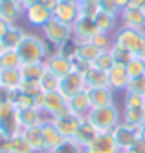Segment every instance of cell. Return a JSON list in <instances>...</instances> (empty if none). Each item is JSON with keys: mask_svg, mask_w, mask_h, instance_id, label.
Wrapping results in <instances>:
<instances>
[{"mask_svg": "<svg viewBox=\"0 0 145 153\" xmlns=\"http://www.w3.org/2000/svg\"><path fill=\"white\" fill-rule=\"evenodd\" d=\"M125 68L129 72V78L130 79H136V78H141V76H145V59L141 57H132L127 65H125Z\"/></svg>", "mask_w": 145, "mask_h": 153, "instance_id": "cell-33", "label": "cell"}, {"mask_svg": "<svg viewBox=\"0 0 145 153\" xmlns=\"http://www.w3.org/2000/svg\"><path fill=\"white\" fill-rule=\"evenodd\" d=\"M125 92H132V94H140L145 98V76H141V78H136V79H130L129 87Z\"/></svg>", "mask_w": 145, "mask_h": 153, "instance_id": "cell-40", "label": "cell"}, {"mask_svg": "<svg viewBox=\"0 0 145 153\" xmlns=\"http://www.w3.org/2000/svg\"><path fill=\"white\" fill-rule=\"evenodd\" d=\"M99 53H101V50H97L90 41H77L74 61L83 63V65H92Z\"/></svg>", "mask_w": 145, "mask_h": 153, "instance_id": "cell-21", "label": "cell"}, {"mask_svg": "<svg viewBox=\"0 0 145 153\" xmlns=\"http://www.w3.org/2000/svg\"><path fill=\"white\" fill-rule=\"evenodd\" d=\"M24 17V7L18 0H0V19L7 24H17V20Z\"/></svg>", "mask_w": 145, "mask_h": 153, "instance_id": "cell-20", "label": "cell"}, {"mask_svg": "<svg viewBox=\"0 0 145 153\" xmlns=\"http://www.w3.org/2000/svg\"><path fill=\"white\" fill-rule=\"evenodd\" d=\"M88 100L92 107H105L116 103V92L110 87H97V89H86Z\"/></svg>", "mask_w": 145, "mask_h": 153, "instance_id": "cell-17", "label": "cell"}, {"mask_svg": "<svg viewBox=\"0 0 145 153\" xmlns=\"http://www.w3.org/2000/svg\"><path fill=\"white\" fill-rule=\"evenodd\" d=\"M20 76H22V81H35L39 83V79L42 78L44 70V63H29V65H20Z\"/></svg>", "mask_w": 145, "mask_h": 153, "instance_id": "cell-29", "label": "cell"}, {"mask_svg": "<svg viewBox=\"0 0 145 153\" xmlns=\"http://www.w3.org/2000/svg\"><path fill=\"white\" fill-rule=\"evenodd\" d=\"M85 2H94V4H99V0H85Z\"/></svg>", "mask_w": 145, "mask_h": 153, "instance_id": "cell-53", "label": "cell"}, {"mask_svg": "<svg viewBox=\"0 0 145 153\" xmlns=\"http://www.w3.org/2000/svg\"><path fill=\"white\" fill-rule=\"evenodd\" d=\"M112 137L116 140V146L119 148V151H127L129 148H132L140 140L138 138V129L134 127H129L125 124H119L114 131H112Z\"/></svg>", "mask_w": 145, "mask_h": 153, "instance_id": "cell-12", "label": "cell"}, {"mask_svg": "<svg viewBox=\"0 0 145 153\" xmlns=\"http://www.w3.org/2000/svg\"><path fill=\"white\" fill-rule=\"evenodd\" d=\"M68 2H75V4H83L85 0H68Z\"/></svg>", "mask_w": 145, "mask_h": 153, "instance_id": "cell-52", "label": "cell"}, {"mask_svg": "<svg viewBox=\"0 0 145 153\" xmlns=\"http://www.w3.org/2000/svg\"><path fill=\"white\" fill-rule=\"evenodd\" d=\"M123 107H145V98L140 94L123 92Z\"/></svg>", "mask_w": 145, "mask_h": 153, "instance_id": "cell-39", "label": "cell"}, {"mask_svg": "<svg viewBox=\"0 0 145 153\" xmlns=\"http://www.w3.org/2000/svg\"><path fill=\"white\" fill-rule=\"evenodd\" d=\"M94 20H96V26H97V30L99 31H103V33H116V26H118V22H119V17H116V15H110V13H107V11H99L96 13V17H94Z\"/></svg>", "mask_w": 145, "mask_h": 153, "instance_id": "cell-27", "label": "cell"}, {"mask_svg": "<svg viewBox=\"0 0 145 153\" xmlns=\"http://www.w3.org/2000/svg\"><path fill=\"white\" fill-rule=\"evenodd\" d=\"M22 19L26 20V24H29L33 28H42L52 19V11L48 7H44L40 2H35L24 9V17Z\"/></svg>", "mask_w": 145, "mask_h": 153, "instance_id": "cell-10", "label": "cell"}, {"mask_svg": "<svg viewBox=\"0 0 145 153\" xmlns=\"http://www.w3.org/2000/svg\"><path fill=\"white\" fill-rule=\"evenodd\" d=\"M9 102V91H6L2 85H0V103Z\"/></svg>", "mask_w": 145, "mask_h": 153, "instance_id": "cell-46", "label": "cell"}, {"mask_svg": "<svg viewBox=\"0 0 145 153\" xmlns=\"http://www.w3.org/2000/svg\"><path fill=\"white\" fill-rule=\"evenodd\" d=\"M116 2H118L119 9H121V11H123L125 7H129V2H130V0H116Z\"/></svg>", "mask_w": 145, "mask_h": 153, "instance_id": "cell-50", "label": "cell"}, {"mask_svg": "<svg viewBox=\"0 0 145 153\" xmlns=\"http://www.w3.org/2000/svg\"><path fill=\"white\" fill-rule=\"evenodd\" d=\"M40 30H42V35H44V39H46V42L50 46H55V48H59L61 45H64L66 41L74 39V28L70 24H64V22H61V20L53 19V17Z\"/></svg>", "mask_w": 145, "mask_h": 153, "instance_id": "cell-3", "label": "cell"}, {"mask_svg": "<svg viewBox=\"0 0 145 153\" xmlns=\"http://www.w3.org/2000/svg\"><path fill=\"white\" fill-rule=\"evenodd\" d=\"M85 153H119V148L116 146L112 133H99L92 144L85 148Z\"/></svg>", "mask_w": 145, "mask_h": 153, "instance_id": "cell-15", "label": "cell"}, {"mask_svg": "<svg viewBox=\"0 0 145 153\" xmlns=\"http://www.w3.org/2000/svg\"><path fill=\"white\" fill-rule=\"evenodd\" d=\"M18 57L22 61V65H29V63H44L46 57L52 53L50 45L46 42V39H42L35 33L26 31V35L22 37V41L18 42V46L15 48Z\"/></svg>", "mask_w": 145, "mask_h": 153, "instance_id": "cell-1", "label": "cell"}, {"mask_svg": "<svg viewBox=\"0 0 145 153\" xmlns=\"http://www.w3.org/2000/svg\"><path fill=\"white\" fill-rule=\"evenodd\" d=\"M81 120L83 118H77L72 113H64V114H59V116H53L52 122H53V126L57 127V131L64 138H74L77 127H79V124H81Z\"/></svg>", "mask_w": 145, "mask_h": 153, "instance_id": "cell-13", "label": "cell"}, {"mask_svg": "<svg viewBox=\"0 0 145 153\" xmlns=\"http://www.w3.org/2000/svg\"><path fill=\"white\" fill-rule=\"evenodd\" d=\"M83 78L86 81V89H97V87H108V78L107 72L94 67V65H88L83 70Z\"/></svg>", "mask_w": 145, "mask_h": 153, "instance_id": "cell-23", "label": "cell"}, {"mask_svg": "<svg viewBox=\"0 0 145 153\" xmlns=\"http://www.w3.org/2000/svg\"><path fill=\"white\" fill-rule=\"evenodd\" d=\"M134 56L145 59V33H143V37H141V41H140V45H138V48H136V52H134Z\"/></svg>", "mask_w": 145, "mask_h": 153, "instance_id": "cell-44", "label": "cell"}, {"mask_svg": "<svg viewBox=\"0 0 145 153\" xmlns=\"http://www.w3.org/2000/svg\"><path fill=\"white\" fill-rule=\"evenodd\" d=\"M66 105H68V113H72L77 118H86V114L90 113V109H92L86 91L68 98V100H66Z\"/></svg>", "mask_w": 145, "mask_h": 153, "instance_id": "cell-19", "label": "cell"}, {"mask_svg": "<svg viewBox=\"0 0 145 153\" xmlns=\"http://www.w3.org/2000/svg\"><path fill=\"white\" fill-rule=\"evenodd\" d=\"M20 131L22 129L17 118V105L13 102L0 103V133L7 137H15Z\"/></svg>", "mask_w": 145, "mask_h": 153, "instance_id": "cell-5", "label": "cell"}, {"mask_svg": "<svg viewBox=\"0 0 145 153\" xmlns=\"http://www.w3.org/2000/svg\"><path fill=\"white\" fill-rule=\"evenodd\" d=\"M18 2H20V6L22 7H28V6H31V4H35V2H39V0H18Z\"/></svg>", "mask_w": 145, "mask_h": 153, "instance_id": "cell-48", "label": "cell"}, {"mask_svg": "<svg viewBox=\"0 0 145 153\" xmlns=\"http://www.w3.org/2000/svg\"><path fill=\"white\" fill-rule=\"evenodd\" d=\"M72 28H74V39L75 41H90L99 31L96 26V20L90 17H79Z\"/></svg>", "mask_w": 145, "mask_h": 153, "instance_id": "cell-18", "label": "cell"}, {"mask_svg": "<svg viewBox=\"0 0 145 153\" xmlns=\"http://www.w3.org/2000/svg\"><path fill=\"white\" fill-rule=\"evenodd\" d=\"M97 135H99V133L90 126V122H88L86 118H83L81 124H79V127H77V131H75V135H74V140H75L79 146L88 148V146H90L92 142L96 140Z\"/></svg>", "mask_w": 145, "mask_h": 153, "instance_id": "cell-24", "label": "cell"}, {"mask_svg": "<svg viewBox=\"0 0 145 153\" xmlns=\"http://www.w3.org/2000/svg\"><path fill=\"white\" fill-rule=\"evenodd\" d=\"M4 50H6V46H4V42H2V41H0V53H2Z\"/></svg>", "mask_w": 145, "mask_h": 153, "instance_id": "cell-51", "label": "cell"}, {"mask_svg": "<svg viewBox=\"0 0 145 153\" xmlns=\"http://www.w3.org/2000/svg\"><path fill=\"white\" fill-rule=\"evenodd\" d=\"M17 118H18L20 129L42 126L46 120H50L46 114H44L42 109H39L35 105H20V107H17Z\"/></svg>", "mask_w": 145, "mask_h": 153, "instance_id": "cell-6", "label": "cell"}, {"mask_svg": "<svg viewBox=\"0 0 145 153\" xmlns=\"http://www.w3.org/2000/svg\"><path fill=\"white\" fill-rule=\"evenodd\" d=\"M48 153H85V148L79 146L74 138H64L57 148L48 151Z\"/></svg>", "mask_w": 145, "mask_h": 153, "instance_id": "cell-35", "label": "cell"}, {"mask_svg": "<svg viewBox=\"0 0 145 153\" xmlns=\"http://www.w3.org/2000/svg\"><path fill=\"white\" fill-rule=\"evenodd\" d=\"M44 67H46V70L53 72L57 78H64V76H68L72 70H74V61L61 56V53L53 52L50 53V56L46 57V61H44Z\"/></svg>", "mask_w": 145, "mask_h": 153, "instance_id": "cell-11", "label": "cell"}, {"mask_svg": "<svg viewBox=\"0 0 145 153\" xmlns=\"http://www.w3.org/2000/svg\"><path fill=\"white\" fill-rule=\"evenodd\" d=\"M90 42H92L97 50L105 52V50H110V48L114 46V35L112 33H103V31H97V33L90 39Z\"/></svg>", "mask_w": 145, "mask_h": 153, "instance_id": "cell-34", "label": "cell"}, {"mask_svg": "<svg viewBox=\"0 0 145 153\" xmlns=\"http://www.w3.org/2000/svg\"><path fill=\"white\" fill-rule=\"evenodd\" d=\"M119 24L134 30H145V11L141 7H125L119 13Z\"/></svg>", "mask_w": 145, "mask_h": 153, "instance_id": "cell-16", "label": "cell"}, {"mask_svg": "<svg viewBox=\"0 0 145 153\" xmlns=\"http://www.w3.org/2000/svg\"><path fill=\"white\" fill-rule=\"evenodd\" d=\"M110 53H112L116 65H127L132 57H134V53L129 52V50L123 48V46H119V45H114L112 48H110Z\"/></svg>", "mask_w": 145, "mask_h": 153, "instance_id": "cell-37", "label": "cell"}, {"mask_svg": "<svg viewBox=\"0 0 145 153\" xmlns=\"http://www.w3.org/2000/svg\"><path fill=\"white\" fill-rule=\"evenodd\" d=\"M24 138L28 140V144L31 146V149L35 153H46L44 149V140H42V131H40V126H35V127H26L20 131Z\"/></svg>", "mask_w": 145, "mask_h": 153, "instance_id": "cell-28", "label": "cell"}, {"mask_svg": "<svg viewBox=\"0 0 145 153\" xmlns=\"http://www.w3.org/2000/svg\"><path fill=\"white\" fill-rule=\"evenodd\" d=\"M138 138L143 142V144H145V126H141L140 129H138Z\"/></svg>", "mask_w": 145, "mask_h": 153, "instance_id": "cell-49", "label": "cell"}, {"mask_svg": "<svg viewBox=\"0 0 145 153\" xmlns=\"http://www.w3.org/2000/svg\"><path fill=\"white\" fill-rule=\"evenodd\" d=\"M92 65H94V67H97V68H101V70H105V72H108L116 63H114V57H112V53H110V50H105V52H101L96 57V61Z\"/></svg>", "mask_w": 145, "mask_h": 153, "instance_id": "cell-38", "label": "cell"}, {"mask_svg": "<svg viewBox=\"0 0 145 153\" xmlns=\"http://www.w3.org/2000/svg\"><path fill=\"white\" fill-rule=\"evenodd\" d=\"M59 83H61V78H57L53 72L50 70H44L42 78L39 79V87H40V92H55L59 91Z\"/></svg>", "mask_w": 145, "mask_h": 153, "instance_id": "cell-31", "label": "cell"}, {"mask_svg": "<svg viewBox=\"0 0 145 153\" xmlns=\"http://www.w3.org/2000/svg\"><path fill=\"white\" fill-rule=\"evenodd\" d=\"M39 2H40L44 7H48L50 11H53V9H55V6L59 4V0H39Z\"/></svg>", "mask_w": 145, "mask_h": 153, "instance_id": "cell-45", "label": "cell"}, {"mask_svg": "<svg viewBox=\"0 0 145 153\" xmlns=\"http://www.w3.org/2000/svg\"><path fill=\"white\" fill-rule=\"evenodd\" d=\"M24 35H26V31L22 30L20 26L11 24V26L7 28V31L2 35V39H0V41L4 42V46H6V48H13V50H15V48L18 46V42L22 41V37H24Z\"/></svg>", "mask_w": 145, "mask_h": 153, "instance_id": "cell-30", "label": "cell"}, {"mask_svg": "<svg viewBox=\"0 0 145 153\" xmlns=\"http://www.w3.org/2000/svg\"><path fill=\"white\" fill-rule=\"evenodd\" d=\"M145 33V30H134V28H127V26H119L116 30V33H114V45H119V46H123L127 48L129 52L134 53L138 45H140V41Z\"/></svg>", "mask_w": 145, "mask_h": 153, "instance_id": "cell-7", "label": "cell"}, {"mask_svg": "<svg viewBox=\"0 0 145 153\" xmlns=\"http://www.w3.org/2000/svg\"><path fill=\"white\" fill-rule=\"evenodd\" d=\"M11 153H35L28 144V140L24 138L22 133H17L15 137H11Z\"/></svg>", "mask_w": 145, "mask_h": 153, "instance_id": "cell-36", "label": "cell"}, {"mask_svg": "<svg viewBox=\"0 0 145 153\" xmlns=\"http://www.w3.org/2000/svg\"><path fill=\"white\" fill-rule=\"evenodd\" d=\"M86 120L97 133H112L121 124V111L118 105H105V107H92L86 114Z\"/></svg>", "mask_w": 145, "mask_h": 153, "instance_id": "cell-2", "label": "cell"}, {"mask_svg": "<svg viewBox=\"0 0 145 153\" xmlns=\"http://www.w3.org/2000/svg\"><path fill=\"white\" fill-rule=\"evenodd\" d=\"M20 57L17 50L13 48H6L2 53H0V68H20Z\"/></svg>", "mask_w": 145, "mask_h": 153, "instance_id": "cell-32", "label": "cell"}, {"mask_svg": "<svg viewBox=\"0 0 145 153\" xmlns=\"http://www.w3.org/2000/svg\"><path fill=\"white\" fill-rule=\"evenodd\" d=\"M39 109H42L44 114H46L50 120H52L53 116H59V114L68 113L66 98H64L59 91L40 94V98H39Z\"/></svg>", "mask_w": 145, "mask_h": 153, "instance_id": "cell-4", "label": "cell"}, {"mask_svg": "<svg viewBox=\"0 0 145 153\" xmlns=\"http://www.w3.org/2000/svg\"><path fill=\"white\" fill-rule=\"evenodd\" d=\"M123 153H145V144H143L141 140H138L134 146L129 148V149H127V151H123Z\"/></svg>", "mask_w": 145, "mask_h": 153, "instance_id": "cell-43", "label": "cell"}, {"mask_svg": "<svg viewBox=\"0 0 145 153\" xmlns=\"http://www.w3.org/2000/svg\"><path fill=\"white\" fill-rule=\"evenodd\" d=\"M40 131H42V140H44V149H46V153L55 149L64 140V137L57 131V127L53 126L52 120H46V122L40 126Z\"/></svg>", "mask_w": 145, "mask_h": 153, "instance_id": "cell-22", "label": "cell"}, {"mask_svg": "<svg viewBox=\"0 0 145 153\" xmlns=\"http://www.w3.org/2000/svg\"><path fill=\"white\" fill-rule=\"evenodd\" d=\"M143 126H145V111H143Z\"/></svg>", "mask_w": 145, "mask_h": 153, "instance_id": "cell-54", "label": "cell"}, {"mask_svg": "<svg viewBox=\"0 0 145 153\" xmlns=\"http://www.w3.org/2000/svg\"><path fill=\"white\" fill-rule=\"evenodd\" d=\"M107 78H108V87L114 92H125L129 83H130V78H129V72L125 68V65H114V67L107 72Z\"/></svg>", "mask_w": 145, "mask_h": 153, "instance_id": "cell-14", "label": "cell"}, {"mask_svg": "<svg viewBox=\"0 0 145 153\" xmlns=\"http://www.w3.org/2000/svg\"><path fill=\"white\" fill-rule=\"evenodd\" d=\"M97 6H99L101 11H107V13L116 15V17H119V13H121V9H119V6H118L116 0H99Z\"/></svg>", "mask_w": 145, "mask_h": 153, "instance_id": "cell-41", "label": "cell"}, {"mask_svg": "<svg viewBox=\"0 0 145 153\" xmlns=\"http://www.w3.org/2000/svg\"><path fill=\"white\" fill-rule=\"evenodd\" d=\"M0 153H11V137L0 133Z\"/></svg>", "mask_w": 145, "mask_h": 153, "instance_id": "cell-42", "label": "cell"}, {"mask_svg": "<svg viewBox=\"0 0 145 153\" xmlns=\"http://www.w3.org/2000/svg\"><path fill=\"white\" fill-rule=\"evenodd\" d=\"M0 85L6 91H18L22 85V76L18 68H0Z\"/></svg>", "mask_w": 145, "mask_h": 153, "instance_id": "cell-25", "label": "cell"}, {"mask_svg": "<svg viewBox=\"0 0 145 153\" xmlns=\"http://www.w3.org/2000/svg\"><path fill=\"white\" fill-rule=\"evenodd\" d=\"M143 111L145 107H123L121 109V124L140 129L143 126Z\"/></svg>", "mask_w": 145, "mask_h": 153, "instance_id": "cell-26", "label": "cell"}, {"mask_svg": "<svg viewBox=\"0 0 145 153\" xmlns=\"http://www.w3.org/2000/svg\"><path fill=\"white\" fill-rule=\"evenodd\" d=\"M86 91V81L83 78V74L81 72H77V70H72L68 76H64V78H61V83H59V92L68 100V98L75 96V94H79Z\"/></svg>", "mask_w": 145, "mask_h": 153, "instance_id": "cell-8", "label": "cell"}, {"mask_svg": "<svg viewBox=\"0 0 145 153\" xmlns=\"http://www.w3.org/2000/svg\"><path fill=\"white\" fill-rule=\"evenodd\" d=\"M11 24H7L6 22V20H2V19H0V39H2V35L6 33V31H7V28H9Z\"/></svg>", "mask_w": 145, "mask_h": 153, "instance_id": "cell-47", "label": "cell"}, {"mask_svg": "<svg viewBox=\"0 0 145 153\" xmlns=\"http://www.w3.org/2000/svg\"><path fill=\"white\" fill-rule=\"evenodd\" d=\"M119 153H123V151H119Z\"/></svg>", "mask_w": 145, "mask_h": 153, "instance_id": "cell-55", "label": "cell"}, {"mask_svg": "<svg viewBox=\"0 0 145 153\" xmlns=\"http://www.w3.org/2000/svg\"><path fill=\"white\" fill-rule=\"evenodd\" d=\"M52 17L61 20L64 24L74 26L77 22V19L81 17V7L75 2H68V0H59V4L55 6V9L52 11Z\"/></svg>", "mask_w": 145, "mask_h": 153, "instance_id": "cell-9", "label": "cell"}]
</instances>
